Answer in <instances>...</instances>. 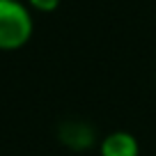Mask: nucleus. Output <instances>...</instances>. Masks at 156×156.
I'll list each match as a JSON object with an SVG mask.
<instances>
[{
	"mask_svg": "<svg viewBox=\"0 0 156 156\" xmlns=\"http://www.w3.org/2000/svg\"><path fill=\"white\" fill-rule=\"evenodd\" d=\"M34 34L32 9L25 0H0V51H19Z\"/></svg>",
	"mask_w": 156,
	"mask_h": 156,
	"instance_id": "nucleus-1",
	"label": "nucleus"
},
{
	"mask_svg": "<svg viewBox=\"0 0 156 156\" xmlns=\"http://www.w3.org/2000/svg\"><path fill=\"white\" fill-rule=\"evenodd\" d=\"M99 156H140V142L131 131H110L99 140Z\"/></svg>",
	"mask_w": 156,
	"mask_h": 156,
	"instance_id": "nucleus-2",
	"label": "nucleus"
},
{
	"mask_svg": "<svg viewBox=\"0 0 156 156\" xmlns=\"http://www.w3.org/2000/svg\"><path fill=\"white\" fill-rule=\"evenodd\" d=\"M60 140L71 149H87L94 142V131L85 122H67L60 129Z\"/></svg>",
	"mask_w": 156,
	"mask_h": 156,
	"instance_id": "nucleus-3",
	"label": "nucleus"
},
{
	"mask_svg": "<svg viewBox=\"0 0 156 156\" xmlns=\"http://www.w3.org/2000/svg\"><path fill=\"white\" fill-rule=\"evenodd\" d=\"M62 0H25V5L32 12H39V14H51L60 7Z\"/></svg>",
	"mask_w": 156,
	"mask_h": 156,
	"instance_id": "nucleus-4",
	"label": "nucleus"
}]
</instances>
